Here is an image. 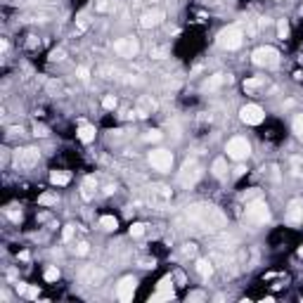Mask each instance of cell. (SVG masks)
Here are the masks:
<instances>
[{
	"instance_id": "6da1fadb",
	"label": "cell",
	"mask_w": 303,
	"mask_h": 303,
	"mask_svg": "<svg viewBox=\"0 0 303 303\" xmlns=\"http://www.w3.org/2000/svg\"><path fill=\"white\" fill-rule=\"evenodd\" d=\"M185 220L201 232H218L225 227V216L211 204H192L185 209Z\"/></svg>"
},
{
	"instance_id": "7a4b0ae2",
	"label": "cell",
	"mask_w": 303,
	"mask_h": 303,
	"mask_svg": "<svg viewBox=\"0 0 303 303\" xmlns=\"http://www.w3.org/2000/svg\"><path fill=\"white\" fill-rule=\"evenodd\" d=\"M216 43H218V48H223V50H237V48H242V43H244V31H242V27H237V24H230V27H225L223 31L218 33Z\"/></svg>"
},
{
	"instance_id": "3957f363",
	"label": "cell",
	"mask_w": 303,
	"mask_h": 303,
	"mask_svg": "<svg viewBox=\"0 0 303 303\" xmlns=\"http://www.w3.org/2000/svg\"><path fill=\"white\" fill-rule=\"evenodd\" d=\"M244 218H247L251 225H265L268 220H270V209H268V204H265L261 197L251 199V201H247Z\"/></svg>"
},
{
	"instance_id": "277c9868",
	"label": "cell",
	"mask_w": 303,
	"mask_h": 303,
	"mask_svg": "<svg viewBox=\"0 0 303 303\" xmlns=\"http://www.w3.org/2000/svg\"><path fill=\"white\" fill-rule=\"evenodd\" d=\"M201 164H199L197 157H190L187 161L183 164V171H180V175H178V183L183 185V187H194L197 185V180L201 178Z\"/></svg>"
},
{
	"instance_id": "5b68a950",
	"label": "cell",
	"mask_w": 303,
	"mask_h": 303,
	"mask_svg": "<svg viewBox=\"0 0 303 303\" xmlns=\"http://www.w3.org/2000/svg\"><path fill=\"white\" fill-rule=\"evenodd\" d=\"M251 62H253L256 66H265V69H270V66L279 64V53H277L273 45H261V48L253 50Z\"/></svg>"
},
{
	"instance_id": "8992f818",
	"label": "cell",
	"mask_w": 303,
	"mask_h": 303,
	"mask_svg": "<svg viewBox=\"0 0 303 303\" xmlns=\"http://www.w3.org/2000/svg\"><path fill=\"white\" fill-rule=\"evenodd\" d=\"M40 161V149L38 147H22L14 152V166L17 168H33Z\"/></svg>"
},
{
	"instance_id": "52a82bcc",
	"label": "cell",
	"mask_w": 303,
	"mask_h": 303,
	"mask_svg": "<svg viewBox=\"0 0 303 303\" xmlns=\"http://www.w3.org/2000/svg\"><path fill=\"white\" fill-rule=\"evenodd\" d=\"M147 159H149V166H152L154 171H161V173L171 171V166H173V152L171 149H152Z\"/></svg>"
},
{
	"instance_id": "ba28073f",
	"label": "cell",
	"mask_w": 303,
	"mask_h": 303,
	"mask_svg": "<svg viewBox=\"0 0 303 303\" xmlns=\"http://www.w3.org/2000/svg\"><path fill=\"white\" fill-rule=\"evenodd\" d=\"M114 53L119 55V57L133 59V57H138V53H140V40L135 38V36H126V38L114 40Z\"/></svg>"
},
{
	"instance_id": "9c48e42d",
	"label": "cell",
	"mask_w": 303,
	"mask_h": 303,
	"mask_svg": "<svg viewBox=\"0 0 303 303\" xmlns=\"http://www.w3.org/2000/svg\"><path fill=\"white\" fill-rule=\"evenodd\" d=\"M225 152H227V157L235 159V161H244L251 154V145L247 142V138H232L225 145Z\"/></svg>"
},
{
	"instance_id": "30bf717a",
	"label": "cell",
	"mask_w": 303,
	"mask_h": 303,
	"mask_svg": "<svg viewBox=\"0 0 303 303\" xmlns=\"http://www.w3.org/2000/svg\"><path fill=\"white\" fill-rule=\"evenodd\" d=\"M105 277H107V273L102 268H97V265H85V268H81V273H79L81 284H88V287H100L105 282Z\"/></svg>"
},
{
	"instance_id": "8fae6325",
	"label": "cell",
	"mask_w": 303,
	"mask_h": 303,
	"mask_svg": "<svg viewBox=\"0 0 303 303\" xmlns=\"http://www.w3.org/2000/svg\"><path fill=\"white\" fill-rule=\"evenodd\" d=\"M239 119L244 121L247 126H258V123H263L265 114L258 105H247V107L239 109Z\"/></svg>"
},
{
	"instance_id": "7c38bea8",
	"label": "cell",
	"mask_w": 303,
	"mask_h": 303,
	"mask_svg": "<svg viewBox=\"0 0 303 303\" xmlns=\"http://www.w3.org/2000/svg\"><path fill=\"white\" fill-rule=\"evenodd\" d=\"M284 220H287V225H291V227H296V225L303 223V199H291L289 206H287V216H284Z\"/></svg>"
},
{
	"instance_id": "4fadbf2b",
	"label": "cell",
	"mask_w": 303,
	"mask_h": 303,
	"mask_svg": "<svg viewBox=\"0 0 303 303\" xmlns=\"http://www.w3.org/2000/svg\"><path fill=\"white\" fill-rule=\"evenodd\" d=\"M135 289H138V279L135 277H123L119 282V289H116V296H119V301L128 303L133 301V296H135Z\"/></svg>"
},
{
	"instance_id": "5bb4252c",
	"label": "cell",
	"mask_w": 303,
	"mask_h": 303,
	"mask_svg": "<svg viewBox=\"0 0 303 303\" xmlns=\"http://www.w3.org/2000/svg\"><path fill=\"white\" fill-rule=\"evenodd\" d=\"M164 19H166L164 10H147V12L140 14V27L142 28H154V27H159Z\"/></svg>"
},
{
	"instance_id": "9a60e30c",
	"label": "cell",
	"mask_w": 303,
	"mask_h": 303,
	"mask_svg": "<svg viewBox=\"0 0 303 303\" xmlns=\"http://www.w3.org/2000/svg\"><path fill=\"white\" fill-rule=\"evenodd\" d=\"M173 279L171 275L164 277L161 282H159V291L154 294V296H149V301H168V299H173Z\"/></svg>"
},
{
	"instance_id": "2e32d148",
	"label": "cell",
	"mask_w": 303,
	"mask_h": 303,
	"mask_svg": "<svg viewBox=\"0 0 303 303\" xmlns=\"http://www.w3.org/2000/svg\"><path fill=\"white\" fill-rule=\"evenodd\" d=\"M168 199H171V187H166V185H154L152 187V204L164 206Z\"/></svg>"
},
{
	"instance_id": "e0dca14e",
	"label": "cell",
	"mask_w": 303,
	"mask_h": 303,
	"mask_svg": "<svg viewBox=\"0 0 303 303\" xmlns=\"http://www.w3.org/2000/svg\"><path fill=\"white\" fill-rule=\"evenodd\" d=\"M225 83H227V76H225V74H213V76H209V79H206V83H204V90H206V92H216V90H220Z\"/></svg>"
},
{
	"instance_id": "ac0fdd59",
	"label": "cell",
	"mask_w": 303,
	"mask_h": 303,
	"mask_svg": "<svg viewBox=\"0 0 303 303\" xmlns=\"http://www.w3.org/2000/svg\"><path fill=\"white\" fill-rule=\"evenodd\" d=\"M76 135H79L81 142H85V145H90L92 140H95V126H90V123H81L79 131H76Z\"/></svg>"
},
{
	"instance_id": "d6986e66",
	"label": "cell",
	"mask_w": 303,
	"mask_h": 303,
	"mask_svg": "<svg viewBox=\"0 0 303 303\" xmlns=\"http://www.w3.org/2000/svg\"><path fill=\"white\" fill-rule=\"evenodd\" d=\"M154 109H157V102H154L152 97H140V100H138V109H135V111H138L140 116H147V114H152Z\"/></svg>"
},
{
	"instance_id": "ffe728a7",
	"label": "cell",
	"mask_w": 303,
	"mask_h": 303,
	"mask_svg": "<svg viewBox=\"0 0 303 303\" xmlns=\"http://www.w3.org/2000/svg\"><path fill=\"white\" fill-rule=\"evenodd\" d=\"M261 88H265V79H261V76H253V79L244 81V92L247 95H253V92H258Z\"/></svg>"
},
{
	"instance_id": "44dd1931",
	"label": "cell",
	"mask_w": 303,
	"mask_h": 303,
	"mask_svg": "<svg viewBox=\"0 0 303 303\" xmlns=\"http://www.w3.org/2000/svg\"><path fill=\"white\" fill-rule=\"evenodd\" d=\"M95 190H97V180H95V178H85V180H83V185H81V197L83 199H92L95 197Z\"/></svg>"
},
{
	"instance_id": "7402d4cb",
	"label": "cell",
	"mask_w": 303,
	"mask_h": 303,
	"mask_svg": "<svg viewBox=\"0 0 303 303\" xmlns=\"http://www.w3.org/2000/svg\"><path fill=\"white\" fill-rule=\"evenodd\" d=\"M50 183H53L55 187H64V185L71 183V175L66 171H53L50 173Z\"/></svg>"
},
{
	"instance_id": "603a6c76",
	"label": "cell",
	"mask_w": 303,
	"mask_h": 303,
	"mask_svg": "<svg viewBox=\"0 0 303 303\" xmlns=\"http://www.w3.org/2000/svg\"><path fill=\"white\" fill-rule=\"evenodd\" d=\"M197 273L204 277V279H206V277H211L213 275V261H211V258H199V261H197Z\"/></svg>"
},
{
	"instance_id": "cb8c5ba5",
	"label": "cell",
	"mask_w": 303,
	"mask_h": 303,
	"mask_svg": "<svg viewBox=\"0 0 303 303\" xmlns=\"http://www.w3.org/2000/svg\"><path fill=\"white\" fill-rule=\"evenodd\" d=\"M100 227L107 230V232H114V230L119 227V218H116V216H102V218H100Z\"/></svg>"
},
{
	"instance_id": "d4e9b609",
	"label": "cell",
	"mask_w": 303,
	"mask_h": 303,
	"mask_svg": "<svg viewBox=\"0 0 303 303\" xmlns=\"http://www.w3.org/2000/svg\"><path fill=\"white\" fill-rule=\"evenodd\" d=\"M235 244H237V237H235V235H220V237L216 239V247H218V249H232V247H235Z\"/></svg>"
},
{
	"instance_id": "484cf974",
	"label": "cell",
	"mask_w": 303,
	"mask_h": 303,
	"mask_svg": "<svg viewBox=\"0 0 303 303\" xmlns=\"http://www.w3.org/2000/svg\"><path fill=\"white\" fill-rule=\"evenodd\" d=\"M116 7V0H95V12L107 14Z\"/></svg>"
},
{
	"instance_id": "4316f807",
	"label": "cell",
	"mask_w": 303,
	"mask_h": 303,
	"mask_svg": "<svg viewBox=\"0 0 303 303\" xmlns=\"http://www.w3.org/2000/svg\"><path fill=\"white\" fill-rule=\"evenodd\" d=\"M211 171H213V175H216V178H223L225 173H227V164H225V159H223V157H218L216 161H213Z\"/></svg>"
},
{
	"instance_id": "83f0119b",
	"label": "cell",
	"mask_w": 303,
	"mask_h": 303,
	"mask_svg": "<svg viewBox=\"0 0 303 303\" xmlns=\"http://www.w3.org/2000/svg\"><path fill=\"white\" fill-rule=\"evenodd\" d=\"M277 36L282 40L289 38V22H287V19H279V24H277Z\"/></svg>"
},
{
	"instance_id": "f1b7e54d",
	"label": "cell",
	"mask_w": 303,
	"mask_h": 303,
	"mask_svg": "<svg viewBox=\"0 0 303 303\" xmlns=\"http://www.w3.org/2000/svg\"><path fill=\"white\" fill-rule=\"evenodd\" d=\"M43 277H45V282H57V279H59V268H57V265H50Z\"/></svg>"
},
{
	"instance_id": "f546056e",
	"label": "cell",
	"mask_w": 303,
	"mask_h": 303,
	"mask_svg": "<svg viewBox=\"0 0 303 303\" xmlns=\"http://www.w3.org/2000/svg\"><path fill=\"white\" fill-rule=\"evenodd\" d=\"M38 201L43 204V206H53V204H57V194H53V192H45V194H40Z\"/></svg>"
},
{
	"instance_id": "4dcf8cb0",
	"label": "cell",
	"mask_w": 303,
	"mask_h": 303,
	"mask_svg": "<svg viewBox=\"0 0 303 303\" xmlns=\"http://www.w3.org/2000/svg\"><path fill=\"white\" fill-rule=\"evenodd\" d=\"M294 133H296V138L303 142V114H299V116L294 119Z\"/></svg>"
},
{
	"instance_id": "1f68e13d",
	"label": "cell",
	"mask_w": 303,
	"mask_h": 303,
	"mask_svg": "<svg viewBox=\"0 0 303 303\" xmlns=\"http://www.w3.org/2000/svg\"><path fill=\"white\" fill-rule=\"evenodd\" d=\"M183 256L185 258H194V256H197V244H194V242H187L183 247Z\"/></svg>"
},
{
	"instance_id": "d6a6232c",
	"label": "cell",
	"mask_w": 303,
	"mask_h": 303,
	"mask_svg": "<svg viewBox=\"0 0 303 303\" xmlns=\"http://www.w3.org/2000/svg\"><path fill=\"white\" fill-rule=\"evenodd\" d=\"M145 230H147L145 223H133L131 225V237H142V235H145Z\"/></svg>"
},
{
	"instance_id": "836d02e7",
	"label": "cell",
	"mask_w": 303,
	"mask_h": 303,
	"mask_svg": "<svg viewBox=\"0 0 303 303\" xmlns=\"http://www.w3.org/2000/svg\"><path fill=\"white\" fill-rule=\"evenodd\" d=\"M116 105H119L116 95H105V100H102V107H105V109H116Z\"/></svg>"
},
{
	"instance_id": "e575fe53",
	"label": "cell",
	"mask_w": 303,
	"mask_h": 303,
	"mask_svg": "<svg viewBox=\"0 0 303 303\" xmlns=\"http://www.w3.org/2000/svg\"><path fill=\"white\" fill-rule=\"evenodd\" d=\"M74 251H76V256H88V253H90V244H88V242H79V244L74 247Z\"/></svg>"
},
{
	"instance_id": "d590c367",
	"label": "cell",
	"mask_w": 303,
	"mask_h": 303,
	"mask_svg": "<svg viewBox=\"0 0 303 303\" xmlns=\"http://www.w3.org/2000/svg\"><path fill=\"white\" fill-rule=\"evenodd\" d=\"M164 138V133L161 131H147L145 133V142H159Z\"/></svg>"
},
{
	"instance_id": "8d00e7d4",
	"label": "cell",
	"mask_w": 303,
	"mask_h": 303,
	"mask_svg": "<svg viewBox=\"0 0 303 303\" xmlns=\"http://www.w3.org/2000/svg\"><path fill=\"white\" fill-rule=\"evenodd\" d=\"M33 135H36V138H48V135H50V131H48V126L36 123V126H33Z\"/></svg>"
},
{
	"instance_id": "74e56055",
	"label": "cell",
	"mask_w": 303,
	"mask_h": 303,
	"mask_svg": "<svg viewBox=\"0 0 303 303\" xmlns=\"http://www.w3.org/2000/svg\"><path fill=\"white\" fill-rule=\"evenodd\" d=\"M76 76H79L83 83H88V81H90V69H88V66H79V69H76Z\"/></svg>"
},
{
	"instance_id": "f35d334b",
	"label": "cell",
	"mask_w": 303,
	"mask_h": 303,
	"mask_svg": "<svg viewBox=\"0 0 303 303\" xmlns=\"http://www.w3.org/2000/svg\"><path fill=\"white\" fill-rule=\"evenodd\" d=\"M74 232H76V225H66L64 232H62V239H64V242H71V239H74Z\"/></svg>"
},
{
	"instance_id": "ab89813d",
	"label": "cell",
	"mask_w": 303,
	"mask_h": 303,
	"mask_svg": "<svg viewBox=\"0 0 303 303\" xmlns=\"http://www.w3.org/2000/svg\"><path fill=\"white\" fill-rule=\"evenodd\" d=\"M164 55H166V48H161V45H154L149 50V57H157V59H164Z\"/></svg>"
},
{
	"instance_id": "60d3db41",
	"label": "cell",
	"mask_w": 303,
	"mask_h": 303,
	"mask_svg": "<svg viewBox=\"0 0 303 303\" xmlns=\"http://www.w3.org/2000/svg\"><path fill=\"white\" fill-rule=\"evenodd\" d=\"M64 50H62V48H57V50H53V53H50V62H62V59H64Z\"/></svg>"
},
{
	"instance_id": "b9f144b4",
	"label": "cell",
	"mask_w": 303,
	"mask_h": 303,
	"mask_svg": "<svg viewBox=\"0 0 303 303\" xmlns=\"http://www.w3.org/2000/svg\"><path fill=\"white\" fill-rule=\"evenodd\" d=\"M204 299H206L204 291H192V294H187V303L190 301H204Z\"/></svg>"
},
{
	"instance_id": "7bdbcfd3",
	"label": "cell",
	"mask_w": 303,
	"mask_h": 303,
	"mask_svg": "<svg viewBox=\"0 0 303 303\" xmlns=\"http://www.w3.org/2000/svg\"><path fill=\"white\" fill-rule=\"evenodd\" d=\"M88 27H90V22H88V17H85V14L76 19V28H79V31H85Z\"/></svg>"
},
{
	"instance_id": "ee69618b",
	"label": "cell",
	"mask_w": 303,
	"mask_h": 303,
	"mask_svg": "<svg viewBox=\"0 0 303 303\" xmlns=\"http://www.w3.org/2000/svg\"><path fill=\"white\" fill-rule=\"evenodd\" d=\"M258 194H261V192L253 187V190H249V192H244V194H242V199H244V201H251V199H258Z\"/></svg>"
},
{
	"instance_id": "f6af8a7d",
	"label": "cell",
	"mask_w": 303,
	"mask_h": 303,
	"mask_svg": "<svg viewBox=\"0 0 303 303\" xmlns=\"http://www.w3.org/2000/svg\"><path fill=\"white\" fill-rule=\"evenodd\" d=\"M256 33H258V27H256V22L251 19V22H249V27H247V36H249V38H253Z\"/></svg>"
},
{
	"instance_id": "bcb514c9",
	"label": "cell",
	"mask_w": 303,
	"mask_h": 303,
	"mask_svg": "<svg viewBox=\"0 0 303 303\" xmlns=\"http://www.w3.org/2000/svg\"><path fill=\"white\" fill-rule=\"evenodd\" d=\"M7 213V218H10V220H14V223H19V220H22V211H5Z\"/></svg>"
},
{
	"instance_id": "7dc6e473",
	"label": "cell",
	"mask_w": 303,
	"mask_h": 303,
	"mask_svg": "<svg viewBox=\"0 0 303 303\" xmlns=\"http://www.w3.org/2000/svg\"><path fill=\"white\" fill-rule=\"evenodd\" d=\"M38 294H40V291L36 289V287H28V291H27L28 299H38Z\"/></svg>"
},
{
	"instance_id": "c3c4849f",
	"label": "cell",
	"mask_w": 303,
	"mask_h": 303,
	"mask_svg": "<svg viewBox=\"0 0 303 303\" xmlns=\"http://www.w3.org/2000/svg\"><path fill=\"white\" fill-rule=\"evenodd\" d=\"M14 287H17V291H19V294H27V291H28V287L24 284V282H17Z\"/></svg>"
},
{
	"instance_id": "681fc988",
	"label": "cell",
	"mask_w": 303,
	"mask_h": 303,
	"mask_svg": "<svg viewBox=\"0 0 303 303\" xmlns=\"http://www.w3.org/2000/svg\"><path fill=\"white\" fill-rule=\"evenodd\" d=\"M140 265H142V268H154V258H152V261H149V258H142Z\"/></svg>"
},
{
	"instance_id": "f907efd6",
	"label": "cell",
	"mask_w": 303,
	"mask_h": 303,
	"mask_svg": "<svg viewBox=\"0 0 303 303\" xmlns=\"http://www.w3.org/2000/svg\"><path fill=\"white\" fill-rule=\"evenodd\" d=\"M244 173H247V168H244V166H237V168H235V178H242Z\"/></svg>"
},
{
	"instance_id": "816d5d0a",
	"label": "cell",
	"mask_w": 303,
	"mask_h": 303,
	"mask_svg": "<svg viewBox=\"0 0 303 303\" xmlns=\"http://www.w3.org/2000/svg\"><path fill=\"white\" fill-rule=\"evenodd\" d=\"M175 279H178L180 287H185V273H175Z\"/></svg>"
},
{
	"instance_id": "f5cc1de1",
	"label": "cell",
	"mask_w": 303,
	"mask_h": 303,
	"mask_svg": "<svg viewBox=\"0 0 303 303\" xmlns=\"http://www.w3.org/2000/svg\"><path fill=\"white\" fill-rule=\"evenodd\" d=\"M299 256H301V258H303V247H301V249H299Z\"/></svg>"
},
{
	"instance_id": "db71d44e",
	"label": "cell",
	"mask_w": 303,
	"mask_h": 303,
	"mask_svg": "<svg viewBox=\"0 0 303 303\" xmlns=\"http://www.w3.org/2000/svg\"><path fill=\"white\" fill-rule=\"evenodd\" d=\"M152 2H154V0H152Z\"/></svg>"
}]
</instances>
